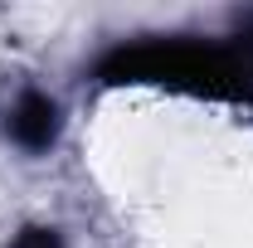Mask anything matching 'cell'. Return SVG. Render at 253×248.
<instances>
[{
    "label": "cell",
    "mask_w": 253,
    "mask_h": 248,
    "mask_svg": "<svg viewBox=\"0 0 253 248\" xmlns=\"http://www.w3.org/2000/svg\"><path fill=\"white\" fill-rule=\"evenodd\" d=\"M10 136L25 151H49L54 136H59V107H54V97L25 93L15 102V112H10Z\"/></svg>",
    "instance_id": "7a4b0ae2"
},
{
    "label": "cell",
    "mask_w": 253,
    "mask_h": 248,
    "mask_svg": "<svg viewBox=\"0 0 253 248\" xmlns=\"http://www.w3.org/2000/svg\"><path fill=\"white\" fill-rule=\"evenodd\" d=\"M107 83H170L214 97H253V15L244 20L229 49L214 44H180V39H151L107 54L97 68Z\"/></svg>",
    "instance_id": "6da1fadb"
},
{
    "label": "cell",
    "mask_w": 253,
    "mask_h": 248,
    "mask_svg": "<svg viewBox=\"0 0 253 248\" xmlns=\"http://www.w3.org/2000/svg\"><path fill=\"white\" fill-rule=\"evenodd\" d=\"M10 248H63V239L54 229H25V234H15Z\"/></svg>",
    "instance_id": "3957f363"
}]
</instances>
